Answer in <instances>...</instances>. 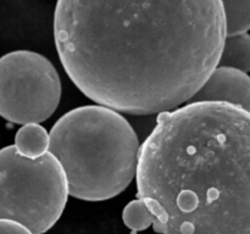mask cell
<instances>
[{"label": "cell", "instance_id": "cell-1", "mask_svg": "<svg viewBox=\"0 0 250 234\" xmlns=\"http://www.w3.org/2000/svg\"><path fill=\"white\" fill-rule=\"evenodd\" d=\"M221 0H58L61 65L87 98L129 115L177 109L217 67Z\"/></svg>", "mask_w": 250, "mask_h": 234}, {"label": "cell", "instance_id": "cell-2", "mask_svg": "<svg viewBox=\"0 0 250 234\" xmlns=\"http://www.w3.org/2000/svg\"><path fill=\"white\" fill-rule=\"evenodd\" d=\"M134 177L156 233L250 234L249 111L194 101L160 112Z\"/></svg>", "mask_w": 250, "mask_h": 234}, {"label": "cell", "instance_id": "cell-3", "mask_svg": "<svg viewBox=\"0 0 250 234\" xmlns=\"http://www.w3.org/2000/svg\"><path fill=\"white\" fill-rule=\"evenodd\" d=\"M139 140L119 111L104 105L76 107L49 132V153L60 162L68 195L104 201L121 194L133 180Z\"/></svg>", "mask_w": 250, "mask_h": 234}, {"label": "cell", "instance_id": "cell-4", "mask_svg": "<svg viewBox=\"0 0 250 234\" xmlns=\"http://www.w3.org/2000/svg\"><path fill=\"white\" fill-rule=\"evenodd\" d=\"M67 199L65 172L53 154L28 158L14 145L0 149V219L43 234L59 221Z\"/></svg>", "mask_w": 250, "mask_h": 234}, {"label": "cell", "instance_id": "cell-5", "mask_svg": "<svg viewBox=\"0 0 250 234\" xmlns=\"http://www.w3.org/2000/svg\"><path fill=\"white\" fill-rule=\"evenodd\" d=\"M61 80L53 63L31 50L0 58V116L16 124L41 123L58 109Z\"/></svg>", "mask_w": 250, "mask_h": 234}, {"label": "cell", "instance_id": "cell-6", "mask_svg": "<svg viewBox=\"0 0 250 234\" xmlns=\"http://www.w3.org/2000/svg\"><path fill=\"white\" fill-rule=\"evenodd\" d=\"M210 101L233 105L249 111L250 78L237 68L217 66L188 102Z\"/></svg>", "mask_w": 250, "mask_h": 234}, {"label": "cell", "instance_id": "cell-7", "mask_svg": "<svg viewBox=\"0 0 250 234\" xmlns=\"http://www.w3.org/2000/svg\"><path fill=\"white\" fill-rule=\"evenodd\" d=\"M15 149L20 155L37 158L49 150V133L41 123L22 124L15 136Z\"/></svg>", "mask_w": 250, "mask_h": 234}, {"label": "cell", "instance_id": "cell-8", "mask_svg": "<svg viewBox=\"0 0 250 234\" xmlns=\"http://www.w3.org/2000/svg\"><path fill=\"white\" fill-rule=\"evenodd\" d=\"M237 68L248 73L250 70V37L248 33L226 37L219 65Z\"/></svg>", "mask_w": 250, "mask_h": 234}, {"label": "cell", "instance_id": "cell-9", "mask_svg": "<svg viewBox=\"0 0 250 234\" xmlns=\"http://www.w3.org/2000/svg\"><path fill=\"white\" fill-rule=\"evenodd\" d=\"M229 36L248 33L250 28V0H221Z\"/></svg>", "mask_w": 250, "mask_h": 234}, {"label": "cell", "instance_id": "cell-10", "mask_svg": "<svg viewBox=\"0 0 250 234\" xmlns=\"http://www.w3.org/2000/svg\"><path fill=\"white\" fill-rule=\"evenodd\" d=\"M122 219L126 224L127 228L132 231V234H136L137 232L146 231L149 227L153 226L154 217L151 214L150 210L146 206L143 200L138 199L132 200L122 211Z\"/></svg>", "mask_w": 250, "mask_h": 234}, {"label": "cell", "instance_id": "cell-11", "mask_svg": "<svg viewBox=\"0 0 250 234\" xmlns=\"http://www.w3.org/2000/svg\"><path fill=\"white\" fill-rule=\"evenodd\" d=\"M0 234H33L31 231L17 222L0 219Z\"/></svg>", "mask_w": 250, "mask_h": 234}]
</instances>
